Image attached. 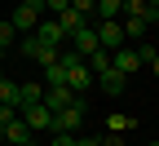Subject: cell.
Wrapping results in <instances>:
<instances>
[{
	"instance_id": "obj_1",
	"label": "cell",
	"mask_w": 159,
	"mask_h": 146,
	"mask_svg": "<svg viewBox=\"0 0 159 146\" xmlns=\"http://www.w3.org/2000/svg\"><path fill=\"white\" fill-rule=\"evenodd\" d=\"M84 115H89V102H84V97H75L71 106L53 111V129H49V133H80V124H84Z\"/></svg>"
},
{
	"instance_id": "obj_2",
	"label": "cell",
	"mask_w": 159,
	"mask_h": 146,
	"mask_svg": "<svg viewBox=\"0 0 159 146\" xmlns=\"http://www.w3.org/2000/svg\"><path fill=\"white\" fill-rule=\"evenodd\" d=\"M62 75H66V89L71 93H80V97H84L93 84H97V75L89 71V62H75V67H62Z\"/></svg>"
},
{
	"instance_id": "obj_3",
	"label": "cell",
	"mask_w": 159,
	"mask_h": 146,
	"mask_svg": "<svg viewBox=\"0 0 159 146\" xmlns=\"http://www.w3.org/2000/svg\"><path fill=\"white\" fill-rule=\"evenodd\" d=\"M18 115L27 120V129H31V133H49V129H53V111L44 106V102H35V106H22Z\"/></svg>"
},
{
	"instance_id": "obj_4",
	"label": "cell",
	"mask_w": 159,
	"mask_h": 146,
	"mask_svg": "<svg viewBox=\"0 0 159 146\" xmlns=\"http://www.w3.org/2000/svg\"><path fill=\"white\" fill-rule=\"evenodd\" d=\"M66 49H75L80 58H84V62H89V58H93L97 49H102V45H97V31H93V22H89V27H80V31H75V35L66 40Z\"/></svg>"
},
{
	"instance_id": "obj_5",
	"label": "cell",
	"mask_w": 159,
	"mask_h": 146,
	"mask_svg": "<svg viewBox=\"0 0 159 146\" xmlns=\"http://www.w3.org/2000/svg\"><path fill=\"white\" fill-rule=\"evenodd\" d=\"M9 22H13V31H18V35H31V31L40 27V9H35V5H13Z\"/></svg>"
},
{
	"instance_id": "obj_6",
	"label": "cell",
	"mask_w": 159,
	"mask_h": 146,
	"mask_svg": "<svg viewBox=\"0 0 159 146\" xmlns=\"http://www.w3.org/2000/svg\"><path fill=\"white\" fill-rule=\"evenodd\" d=\"M93 31H97V45H102L106 53L124 49V27H119V22H93Z\"/></svg>"
},
{
	"instance_id": "obj_7",
	"label": "cell",
	"mask_w": 159,
	"mask_h": 146,
	"mask_svg": "<svg viewBox=\"0 0 159 146\" xmlns=\"http://www.w3.org/2000/svg\"><path fill=\"white\" fill-rule=\"evenodd\" d=\"M111 67L128 80V75L142 71V58H137V49H133V45H124V49H115V53H111Z\"/></svg>"
},
{
	"instance_id": "obj_8",
	"label": "cell",
	"mask_w": 159,
	"mask_h": 146,
	"mask_svg": "<svg viewBox=\"0 0 159 146\" xmlns=\"http://www.w3.org/2000/svg\"><path fill=\"white\" fill-rule=\"evenodd\" d=\"M0 142H9V146H31V129H27V120L18 115L5 124V133H0Z\"/></svg>"
},
{
	"instance_id": "obj_9",
	"label": "cell",
	"mask_w": 159,
	"mask_h": 146,
	"mask_svg": "<svg viewBox=\"0 0 159 146\" xmlns=\"http://www.w3.org/2000/svg\"><path fill=\"white\" fill-rule=\"evenodd\" d=\"M89 22H93V18H89V13H80V9H62V13H57V27H62L66 40H71L80 27H89Z\"/></svg>"
},
{
	"instance_id": "obj_10",
	"label": "cell",
	"mask_w": 159,
	"mask_h": 146,
	"mask_svg": "<svg viewBox=\"0 0 159 146\" xmlns=\"http://www.w3.org/2000/svg\"><path fill=\"white\" fill-rule=\"evenodd\" d=\"M75 97H80V93H71L66 84H49V89H44V106H49V111H62V106H71Z\"/></svg>"
},
{
	"instance_id": "obj_11",
	"label": "cell",
	"mask_w": 159,
	"mask_h": 146,
	"mask_svg": "<svg viewBox=\"0 0 159 146\" xmlns=\"http://www.w3.org/2000/svg\"><path fill=\"white\" fill-rule=\"evenodd\" d=\"M31 35L40 40V45H57V49L66 45V35H62V27H57V18H49V22H40V27H35Z\"/></svg>"
},
{
	"instance_id": "obj_12",
	"label": "cell",
	"mask_w": 159,
	"mask_h": 146,
	"mask_svg": "<svg viewBox=\"0 0 159 146\" xmlns=\"http://www.w3.org/2000/svg\"><path fill=\"white\" fill-rule=\"evenodd\" d=\"M119 18H124V0H97L93 22H119Z\"/></svg>"
},
{
	"instance_id": "obj_13",
	"label": "cell",
	"mask_w": 159,
	"mask_h": 146,
	"mask_svg": "<svg viewBox=\"0 0 159 146\" xmlns=\"http://www.w3.org/2000/svg\"><path fill=\"white\" fill-rule=\"evenodd\" d=\"M35 102H44V84H40V80L18 84V111H22V106H35Z\"/></svg>"
},
{
	"instance_id": "obj_14",
	"label": "cell",
	"mask_w": 159,
	"mask_h": 146,
	"mask_svg": "<svg viewBox=\"0 0 159 146\" xmlns=\"http://www.w3.org/2000/svg\"><path fill=\"white\" fill-rule=\"evenodd\" d=\"M119 27H124V45H128V40H146V35L155 31L146 18H119Z\"/></svg>"
},
{
	"instance_id": "obj_15",
	"label": "cell",
	"mask_w": 159,
	"mask_h": 146,
	"mask_svg": "<svg viewBox=\"0 0 159 146\" xmlns=\"http://www.w3.org/2000/svg\"><path fill=\"white\" fill-rule=\"evenodd\" d=\"M97 84H102V93H106V97H119V93H124V84H128V80L119 75L115 67H106L102 75H97Z\"/></svg>"
},
{
	"instance_id": "obj_16",
	"label": "cell",
	"mask_w": 159,
	"mask_h": 146,
	"mask_svg": "<svg viewBox=\"0 0 159 146\" xmlns=\"http://www.w3.org/2000/svg\"><path fill=\"white\" fill-rule=\"evenodd\" d=\"M0 106H13L18 111V84L13 80H0Z\"/></svg>"
},
{
	"instance_id": "obj_17",
	"label": "cell",
	"mask_w": 159,
	"mask_h": 146,
	"mask_svg": "<svg viewBox=\"0 0 159 146\" xmlns=\"http://www.w3.org/2000/svg\"><path fill=\"white\" fill-rule=\"evenodd\" d=\"M106 67H111V53H106V49H97V53L89 58V71H93V75H102Z\"/></svg>"
},
{
	"instance_id": "obj_18",
	"label": "cell",
	"mask_w": 159,
	"mask_h": 146,
	"mask_svg": "<svg viewBox=\"0 0 159 146\" xmlns=\"http://www.w3.org/2000/svg\"><path fill=\"white\" fill-rule=\"evenodd\" d=\"M18 45V31H13V22L5 18V22H0V49H13Z\"/></svg>"
},
{
	"instance_id": "obj_19",
	"label": "cell",
	"mask_w": 159,
	"mask_h": 146,
	"mask_svg": "<svg viewBox=\"0 0 159 146\" xmlns=\"http://www.w3.org/2000/svg\"><path fill=\"white\" fill-rule=\"evenodd\" d=\"M49 84H66V75H62V67H49V71H44V89H49Z\"/></svg>"
},
{
	"instance_id": "obj_20",
	"label": "cell",
	"mask_w": 159,
	"mask_h": 146,
	"mask_svg": "<svg viewBox=\"0 0 159 146\" xmlns=\"http://www.w3.org/2000/svg\"><path fill=\"white\" fill-rule=\"evenodd\" d=\"M71 9H80V13H89V18H93V9H97V0H71Z\"/></svg>"
},
{
	"instance_id": "obj_21",
	"label": "cell",
	"mask_w": 159,
	"mask_h": 146,
	"mask_svg": "<svg viewBox=\"0 0 159 146\" xmlns=\"http://www.w3.org/2000/svg\"><path fill=\"white\" fill-rule=\"evenodd\" d=\"M97 146H124V133H106V137H97Z\"/></svg>"
},
{
	"instance_id": "obj_22",
	"label": "cell",
	"mask_w": 159,
	"mask_h": 146,
	"mask_svg": "<svg viewBox=\"0 0 159 146\" xmlns=\"http://www.w3.org/2000/svg\"><path fill=\"white\" fill-rule=\"evenodd\" d=\"M49 146H75V133H53Z\"/></svg>"
},
{
	"instance_id": "obj_23",
	"label": "cell",
	"mask_w": 159,
	"mask_h": 146,
	"mask_svg": "<svg viewBox=\"0 0 159 146\" xmlns=\"http://www.w3.org/2000/svg\"><path fill=\"white\" fill-rule=\"evenodd\" d=\"M44 9H53V13H62V9H71V0H44Z\"/></svg>"
},
{
	"instance_id": "obj_24",
	"label": "cell",
	"mask_w": 159,
	"mask_h": 146,
	"mask_svg": "<svg viewBox=\"0 0 159 146\" xmlns=\"http://www.w3.org/2000/svg\"><path fill=\"white\" fill-rule=\"evenodd\" d=\"M75 146H97V137H75Z\"/></svg>"
},
{
	"instance_id": "obj_25",
	"label": "cell",
	"mask_w": 159,
	"mask_h": 146,
	"mask_svg": "<svg viewBox=\"0 0 159 146\" xmlns=\"http://www.w3.org/2000/svg\"><path fill=\"white\" fill-rule=\"evenodd\" d=\"M18 5H35V9H44V0H18Z\"/></svg>"
},
{
	"instance_id": "obj_26",
	"label": "cell",
	"mask_w": 159,
	"mask_h": 146,
	"mask_svg": "<svg viewBox=\"0 0 159 146\" xmlns=\"http://www.w3.org/2000/svg\"><path fill=\"white\" fill-rule=\"evenodd\" d=\"M146 67H150V71H155V75H159V58H150V62H146Z\"/></svg>"
},
{
	"instance_id": "obj_27",
	"label": "cell",
	"mask_w": 159,
	"mask_h": 146,
	"mask_svg": "<svg viewBox=\"0 0 159 146\" xmlns=\"http://www.w3.org/2000/svg\"><path fill=\"white\" fill-rule=\"evenodd\" d=\"M5 53H9V49H0V62H5Z\"/></svg>"
},
{
	"instance_id": "obj_28",
	"label": "cell",
	"mask_w": 159,
	"mask_h": 146,
	"mask_svg": "<svg viewBox=\"0 0 159 146\" xmlns=\"http://www.w3.org/2000/svg\"><path fill=\"white\" fill-rule=\"evenodd\" d=\"M155 45H159V27H155Z\"/></svg>"
},
{
	"instance_id": "obj_29",
	"label": "cell",
	"mask_w": 159,
	"mask_h": 146,
	"mask_svg": "<svg viewBox=\"0 0 159 146\" xmlns=\"http://www.w3.org/2000/svg\"><path fill=\"white\" fill-rule=\"evenodd\" d=\"M0 80H5V71H0Z\"/></svg>"
},
{
	"instance_id": "obj_30",
	"label": "cell",
	"mask_w": 159,
	"mask_h": 146,
	"mask_svg": "<svg viewBox=\"0 0 159 146\" xmlns=\"http://www.w3.org/2000/svg\"><path fill=\"white\" fill-rule=\"evenodd\" d=\"M150 146H159V142H150Z\"/></svg>"
}]
</instances>
